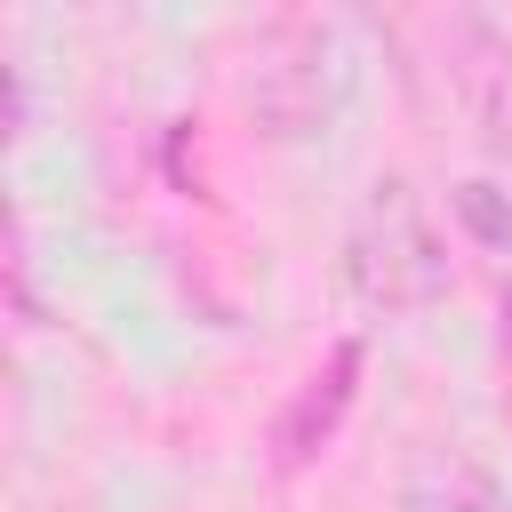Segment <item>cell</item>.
<instances>
[{
  "label": "cell",
  "instance_id": "5b68a950",
  "mask_svg": "<svg viewBox=\"0 0 512 512\" xmlns=\"http://www.w3.org/2000/svg\"><path fill=\"white\" fill-rule=\"evenodd\" d=\"M400 512H512V496H504V480L488 464L440 448L400 480Z\"/></svg>",
  "mask_w": 512,
  "mask_h": 512
},
{
  "label": "cell",
  "instance_id": "8992f818",
  "mask_svg": "<svg viewBox=\"0 0 512 512\" xmlns=\"http://www.w3.org/2000/svg\"><path fill=\"white\" fill-rule=\"evenodd\" d=\"M456 216H464L480 240H512V192H504V184H464V192H456Z\"/></svg>",
  "mask_w": 512,
  "mask_h": 512
},
{
  "label": "cell",
  "instance_id": "7a4b0ae2",
  "mask_svg": "<svg viewBox=\"0 0 512 512\" xmlns=\"http://www.w3.org/2000/svg\"><path fill=\"white\" fill-rule=\"evenodd\" d=\"M240 96L264 136H320L344 104V40L328 16H264L248 32Z\"/></svg>",
  "mask_w": 512,
  "mask_h": 512
},
{
  "label": "cell",
  "instance_id": "52a82bcc",
  "mask_svg": "<svg viewBox=\"0 0 512 512\" xmlns=\"http://www.w3.org/2000/svg\"><path fill=\"white\" fill-rule=\"evenodd\" d=\"M496 336H504V352H512V288H504V304H496Z\"/></svg>",
  "mask_w": 512,
  "mask_h": 512
},
{
  "label": "cell",
  "instance_id": "6da1fadb",
  "mask_svg": "<svg viewBox=\"0 0 512 512\" xmlns=\"http://www.w3.org/2000/svg\"><path fill=\"white\" fill-rule=\"evenodd\" d=\"M344 288L368 312H424L448 296V240L432 224V208L416 200V184L376 176L368 200L352 208L344 232Z\"/></svg>",
  "mask_w": 512,
  "mask_h": 512
},
{
  "label": "cell",
  "instance_id": "277c9868",
  "mask_svg": "<svg viewBox=\"0 0 512 512\" xmlns=\"http://www.w3.org/2000/svg\"><path fill=\"white\" fill-rule=\"evenodd\" d=\"M448 80H456V104L480 128V144L512 168V40L480 16H456L448 24Z\"/></svg>",
  "mask_w": 512,
  "mask_h": 512
},
{
  "label": "cell",
  "instance_id": "3957f363",
  "mask_svg": "<svg viewBox=\"0 0 512 512\" xmlns=\"http://www.w3.org/2000/svg\"><path fill=\"white\" fill-rule=\"evenodd\" d=\"M360 368H368V344H360V336H336L328 360L288 392V408L272 416V440H264L280 480H296L304 464L328 456V440L344 432V416H352V400H360Z\"/></svg>",
  "mask_w": 512,
  "mask_h": 512
}]
</instances>
